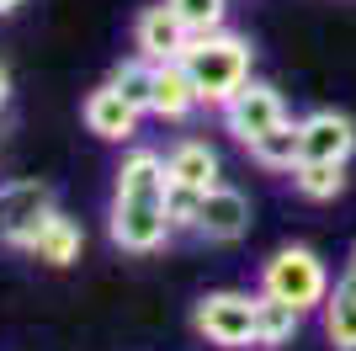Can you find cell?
Returning a JSON list of instances; mask_svg holds the SVG:
<instances>
[{
  "label": "cell",
  "instance_id": "16",
  "mask_svg": "<svg viewBox=\"0 0 356 351\" xmlns=\"http://www.w3.org/2000/svg\"><path fill=\"white\" fill-rule=\"evenodd\" d=\"M298 325H303V309H293L287 298H271V292H261L255 298V346H287V341L298 336Z\"/></svg>",
  "mask_w": 356,
  "mask_h": 351
},
{
  "label": "cell",
  "instance_id": "23",
  "mask_svg": "<svg viewBox=\"0 0 356 351\" xmlns=\"http://www.w3.org/2000/svg\"><path fill=\"white\" fill-rule=\"evenodd\" d=\"M16 6H22V0H0V16H6V11H16Z\"/></svg>",
  "mask_w": 356,
  "mask_h": 351
},
{
  "label": "cell",
  "instance_id": "6",
  "mask_svg": "<svg viewBox=\"0 0 356 351\" xmlns=\"http://www.w3.org/2000/svg\"><path fill=\"white\" fill-rule=\"evenodd\" d=\"M282 117H287V112H282V96H277L271 86H261V80H245V86H239L234 96L223 102V128L234 133L239 144L261 139V133L277 128Z\"/></svg>",
  "mask_w": 356,
  "mask_h": 351
},
{
  "label": "cell",
  "instance_id": "24",
  "mask_svg": "<svg viewBox=\"0 0 356 351\" xmlns=\"http://www.w3.org/2000/svg\"><path fill=\"white\" fill-rule=\"evenodd\" d=\"M351 266H356V250H351Z\"/></svg>",
  "mask_w": 356,
  "mask_h": 351
},
{
  "label": "cell",
  "instance_id": "11",
  "mask_svg": "<svg viewBox=\"0 0 356 351\" xmlns=\"http://www.w3.org/2000/svg\"><path fill=\"white\" fill-rule=\"evenodd\" d=\"M112 197H134V203H165L170 197V165L154 149H134L118 165V192Z\"/></svg>",
  "mask_w": 356,
  "mask_h": 351
},
{
  "label": "cell",
  "instance_id": "21",
  "mask_svg": "<svg viewBox=\"0 0 356 351\" xmlns=\"http://www.w3.org/2000/svg\"><path fill=\"white\" fill-rule=\"evenodd\" d=\"M165 208H170V224H176V229H197L202 192H197V187H176V181H170V197H165Z\"/></svg>",
  "mask_w": 356,
  "mask_h": 351
},
{
  "label": "cell",
  "instance_id": "4",
  "mask_svg": "<svg viewBox=\"0 0 356 351\" xmlns=\"http://www.w3.org/2000/svg\"><path fill=\"white\" fill-rule=\"evenodd\" d=\"M48 213H54V187L48 181H6L0 187V240L6 245L27 250Z\"/></svg>",
  "mask_w": 356,
  "mask_h": 351
},
{
  "label": "cell",
  "instance_id": "3",
  "mask_svg": "<svg viewBox=\"0 0 356 351\" xmlns=\"http://www.w3.org/2000/svg\"><path fill=\"white\" fill-rule=\"evenodd\" d=\"M192 320H197V336H208L223 351L255 346V298L250 292H208Z\"/></svg>",
  "mask_w": 356,
  "mask_h": 351
},
{
  "label": "cell",
  "instance_id": "18",
  "mask_svg": "<svg viewBox=\"0 0 356 351\" xmlns=\"http://www.w3.org/2000/svg\"><path fill=\"white\" fill-rule=\"evenodd\" d=\"M293 187L314 203H330L346 192V160H298L293 165Z\"/></svg>",
  "mask_w": 356,
  "mask_h": 351
},
{
  "label": "cell",
  "instance_id": "19",
  "mask_svg": "<svg viewBox=\"0 0 356 351\" xmlns=\"http://www.w3.org/2000/svg\"><path fill=\"white\" fill-rule=\"evenodd\" d=\"M154 70H160V64L144 58V54H138V58H122L118 70H112V86H118L138 112H149V107H154Z\"/></svg>",
  "mask_w": 356,
  "mask_h": 351
},
{
  "label": "cell",
  "instance_id": "10",
  "mask_svg": "<svg viewBox=\"0 0 356 351\" xmlns=\"http://www.w3.org/2000/svg\"><path fill=\"white\" fill-rule=\"evenodd\" d=\"M138 107L128 102V96H122L118 86H112V80H106V86H96L86 96V128L96 133V139H112V144H122V139H134L138 133Z\"/></svg>",
  "mask_w": 356,
  "mask_h": 351
},
{
  "label": "cell",
  "instance_id": "22",
  "mask_svg": "<svg viewBox=\"0 0 356 351\" xmlns=\"http://www.w3.org/2000/svg\"><path fill=\"white\" fill-rule=\"evenodd\" d=\"M11 102V80H6V70H0V107Z\"/></svg>",
  "mask_w": 356,
  "mask_h": 351
},
{
  "label": "cell",
  "instance_id": "13",
  "mask_svg": "<svg viewBox=\"0 0 356 351\" xmlns=\"http://www.w3.org/2000/svg\"><path fill=\"white\" fill-rule=\"evenodd\" d=\"M325 336L335 351H356V266H346V277L325 298Z\"/></svg>",
  "mask_w": 356,
  "mask_h": 351
},
{
  "label": "cell",
  "instance_id": "20",
  "mask_svg": "<svg viewBox=\"0 0 356 351\" xmlns=\"http://www.w3.org/2000/svg\"><path fill=\"white\" fill-rule=\"evenodd\" d=\"M170 6L192 32H218V22H223V0H170Z\"/></svg>",
  "mask_w": 356,
  "mask_h": 351
},
{
  "label": "cell",
  "instance_id": "12",
  "mask_svg": "<svg viewBox=\"0 0 356 351\" xmlns=\"http://www.w3.org/2000/svg\"><path fill=\"white\" fill-rule=\"evenodd\" d=\"M192 107H202V96H197V86H192V70H186L181 58L160 64V70H154V107H149V112L165 117V123H181V117H192Z\"/></svg>",
  "mask_w": 356,
  "mask_h": 351
},
{
  "label": "cell",
  "instance_id": "15",
  "mask_svg": "<svg viewBox=\"0 0 356 351\" xmlns=\"http://www.w3.org/2000/svg\"><path fill=\"white\" fill-rule=\"evenodd\" d=\"M165 165H170V181H176V187H197V192L218 187V155H213L208 144H197V139H181V144L165 155Z\"/></svg>",
  "mask_w": 356,
  "mask_h": 351
},
{
  "label": "cell",
  "instance_id": "7",
  "mask_svg": "<svg viewBox=\"0 0 356 351\" xmlns=\"http://www.w3.org/2000/svg\"><path fill=\"white\" fill-rule=\"evenodd\" d=\"M192 38H197V32L176 16V6H170V0H165V6H149V11H138V22H134V43H138V54L154 58V64H170V58H181L186 48H192Z\"/></svg>",
  "mask_w": 356,
  "mask_h": 351
},
{
  "label": "cell",
  "instance_id": "17",
  "mask_svg": "<svg viewBox=\"0 0 356 351\" xmlns=\"http://www.w3.org/2000/svg\"><path fill=\"white\" fill-rule=\"evenodd\" d=\"M250 160L266 165V171H293L298 160H303V133H298V123H277V128H266L261 139H250Z\"/></svg>",
  "mask_w": 356,
  "mask_h": 351
},
{
  "label": "cell",
  "instance_id": "1",
  "mask_svg": "<svg viewBox=\"0 0 356 351\" xmlns=\"http://www.w3.org/2000/svg\"><path fill=\"white\" fill-rule=\"evenodd\" d=\"M181 64L192 70V86L208 107H223L245 80H250V43L234 32H197L192 48L181 54Z\"/></svg>",
  "mask_w": 356,
  "mask_h": 351
},
{
  "label": "cell",
  "instance_id": "14",
  "mask_svg": "<svg viewBox=\"0 0 356 351\" xmlns=\"http://www.w3.org/2000/svg\"><path fill=\"white\" fill-rule=\"evenodd\" d=\"M27 250H32L43 266H70L74 256H80V224L64 219L59 208H54V213L38 224V234H32V245H27Z\"/></svg>",
  "mask_w": 356,
  "mask_h": 351
},
{
  "label": "cell",
  "instance_id": "2",
  "mask_svg": "<svg viewBox=\"0 0 356 351\" xmlns=\"http://www.w3.org/2000/svg\"><path fill=\"white\" fill-rule=\"evenodd\" d=\"M261 292H271V298H287L293 309H325V298H330V272H325V261L314 256V250H303V245H287V250H277L266 266H261Z\"/></svg>",
  "mask_w": 356,
  "mask_h": 351
},
{
  "label": "cell",
  "instance_id": "5",
  "mask_svg": "<svg viewBox=\"0 0 356 351\" xmlns=\"http://www.w3.org/2000/svg\"><path fill=\"white\" fill-rule=\"evenodd\" d=\"M170 208L165 203H134V197H112V240L134 256H149L170 240Z\"/></svg>",
  "mask_w": 356,
  "mask_h": 351
},
{
  "label": "cell",
  "instance_id": "8",
  "mask_svg": "<svg viewBox=\"0 0 356 351\" xmlns=\"http://www.w3.org/2000/svg\"><path fill=\"white\" fill-rule=\"evenodd\" d=\"M250 229V197L234 187H208L202 192V208H197V234L202 240H218V245H229V240H239V234Z\"/></svg>",
  "mask_w": 356,
  "mask_h": 351
},
{
  "label": "cell",
  "instance_id": "9",
  "mask_svg": "<svg viewBox=\"0 0 356 351\" xmlns=\"http://www.w3.org/2000/svg\"><path fill=\"white\" fill-rule=\"evenodd\" d=\"M298 133H303V160H351L356 149V123L346 112H309L303 123H298Z\"/></svg>",
  "mask_w": 356,
  "mask_h": 351
}]
</instances>
